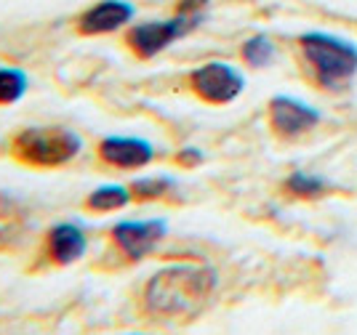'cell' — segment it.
I'll return each instance as SVG.
<instances>
[{
	"label": "cell",
	"instance_id": "13",
	"mask_svg": "<svg viewBox=\"0 0 357 335\" xmlns=\"http://www.w3.org/2000/svg\"><path fill=\"white\" fill-rule=\"evenodd\" d=\"M131 197L136 203H152V200H163L174 192V181L168 176H149V178H136L131 181Z\"/></svg>",
	"mask_w": 357,
	"mask_h": 335
},
{
	"label": "cell",
	"instance_id": "12",
	"mask_svg": "<svg viewBox=\"0 0 357 335\" xmlns=\"http://www.w3.org/2000/svg\"><path fill=\"white\" fill-rule=\"evenodd\" d=\"M131 189L128 187H118V184H107L99 187L96 192H91L89 197L83 200V210L93 213V216H102V213H115L120 208L131 203Z\"/></svg>",
	"mask_w": 357,
	"mask_h": 335
},
{
	"label": "cell",
	"instance_id": "6",
	"mask_svg": "<svg viewBox=\"0 0 357 335\" xmlns=\"http://www.w3.org/2000/svg\"><path fill=\"white\" fill-rule=\"evenodd\" d=\"M165 221L149 219V221H123L109 229V240L112 245L123 256L126 263H136L147 258L155 250V245L165 237Z\"/></svg>",
	"mask_w": 357,
	"mask_h": 335
},
{
	"label": "cell",
	"instance_id": "3",
	"mask_svg": "<svg viewBox=\"0 0 357 335\" xmlns=\"http://www.w3.org/2000/svg\"><path fill=\"white\" fill-rule=\"evenodd\" d=\"M298 43L326 88L344 86L357 72V45L323 32H307L298 38Z\"/></svg>",
	"mask_w": 357,
	"mask_h": 335
},
{
	"label": "cell",
	"instance_id": "8",
	"mask_svg": "<svg viewBox=\"0 0 357 335\" xmlns=\"http://www.w3.org/2000/svg\"><path fill=\"white\" fill-rule=\"evenodd\" d=\"M96 155L99 160L109 165V168H118V171H139L152 162L155 157V149L144 139H128V136H107L96 146Z\"/></svg>",
	"mask_w": 357,
	"mask_h": 335
},
{
	"label": "cell",
	"instance_id": "9",
	"mask_svg": "<svg viewBox=\"0 0 357 335\" xmlns=\"http://www.w3.org/2000/svg\"><path fill=\"white\" fill-rule=\"evenodd\" d=\"M320 123V112L312 109L310 104L291 99V96H275L269 102V125L278 136H298V133L312 131Z\"/></svg>",
	"mask_w": 357,
	"mask_h": 335
},
{
	"label": "cell",
	"instance_id": "4",
	"mask_svg": "<svg viewBox=\"0 0 357 335\" xmlns=\"http://www.w3.org/2000/svg\"><path fill=\"white\" fill-rule=\"evenodd\" d=\"M190 88L197 99L208 104H229L235 102L243 88H245V77L229 67V64H222V61H211V64H203L190 72Z\"/></svg>",
	"mask_w": 357,
	"mask_h": 335
},
{
	"label": "cell",
	"instance_id": "16",
	"mask_svg": "<svg viewBox=\"0 0 357 335\" xmlns=\"http://www.w3.org/2000/svg\"><path fill=\"white\" fill-rule=\"evenodd\" d=\"M285 189L291 192V194H296V197H304V200H310V197H320V194L328 189V184L323 181V178H317V176L294 173V176H288V181H285Z\"/></svg>",
	"mask_w": 357,
	"mask_h": 335
},
{
	"label": "cell",
	"instance_id": "11",
	"mask_svg": "<svg viewBox=\"0 0 357 335\" xmlns=\"http://www.w3.org/2000/svg\"><path fill=\"white\" fill-rule=\"evenodd\" d=\"M24 232H27L24 208L8 197H0V253L19 248L24 240Z\"/></svg>",
	"mask_w": 357,
	"mask_h": 335
},
{
	"label": "cell",
	"instance_id": "10",
	"mask_svg": "<svg viewBox=\"0 0 357 335\" xmlns=\"http://www.w3.org/2000/svg\"><path fill=\"white\" fill-rule=\"evenodd\" d=\"M134 19V6L126 0H102L96 6L86 8L77 16L75 29L83 38H93V35H109L115 29L126 27Z\"/></svg>",
	"mask_w": 357,
	"mask_h": 335
},
{
	"label": "cell",
	"instance_id": "5",
	"mask_svg": "<svg viewBox=\"0 0 357 335\" xmlns=\"http://www.w3.org/2000/svg\"><path fill=\"white\" fill-rule=\"evenodd\" d=\"M197 24V16H176L168 22H147L126 32V45L136 59H155L190 27Z\"/></svg>",
	"mask_w": 357,
	"mask_h": 335
},
{
	"label": "cell",
	"instance_id": "14",
	"mask_svg": "<svg viewBox=\"0 0 357 335\" xmlns=\"http://www.w3.org/2000/svg\"><path fill=\"white\" fill-rule=\"evenodd\" d=\"M27 75L14 67H3L0 70V107H11L16 104L24 93H27Z\"/></svg>",
	"mask_w": 357,
	"mask_h": 335
},
{
	"label": "cell",
	"instance_id": "1",
	"mask_svg": "<svg viewBox=\"0 0 357 335\" xmlns=\"http://www.w3.org/2000/svg\"><path fill=\"white\" fill-rule=\"evenodd\" d=\"M216 272L206 263H176L152 274L144 285V309L155 322H192L216 290Z\"/></svg>",
	"mask_w": 357,
	"mask_h": 335
},
{
	"label": "cell",
	"instance_id": "2",
	"mask_svg": "<svg viewBox=\"0 0 357 335\" xmlns=\"http://www.w3.org/2000/svg\"><path fill=\"white\" fill-rule=\"evenodd\" d=\"M83 149L80 136L61 125H38L16 131L8 141V155L27 168H61L73 162Z\"/></svg>",
	"mask_w": 357,
	"mask_h": 335
},
{
	"label": "cell",
	"instance_id": "17",
	"mask_svg": "<svg viewBox=\"0 0 357 335\" xmlns=\"http://www.w3.org/2000/svg\"><path fill=\"white\" fill-rule=\"evenodd\" d=\"M211 0H178L176 16H197L203 8H208Z\"/></svg>",
	"mask_w": 357,
	"mask_h": 335
},
{
	"label": "cell",
	"instance_id": "7",
	"mask_svg": "<svg viewBox=\"0 0 357 335\" xmlns=\"http://www.w3.org/2000/svg\"><path fill=\"white\" fill-rule=\"evenodd\" d=\"M86 250H89L86 232L73 221H61L56 226H51L45 234L40 261L48 266H70V263L80 261L86 256Z\"/></svg>",
	"mask_w": 357,
	"mask_h": 335
},
{
	"label": "cell",
	"instance_id": "18",
	"mask_svg": "<svg viewBox=\"0 0 357 335\" xmlns=\"http://www.w3.org/2000/svg\"><path fill=\"white\" fill-rule=\"evenodd\" d=\"M176 162L181 168H195V165L203 162V152H200V149H192V146H190V149H181L176 155Z\"/></svg>",
	"mask_w": 357,
	"mask_h": 335
},
{
	"label": "cell",
	"instance_id": "15",
	"mask_svg": "<svg viewBox=\"0 0 357 335\" xmlns=\"http://www.w3.org/2000/svg\"><path fill=\"white\" fill-rule=\"evenodd\" d=\"M272 56H275V45L264 35H256V38L243 43V59H245L248 67H256V70L259 67H267L269 61H272Z\"/></svg>",
	"mask_w": 357,
	"mask_h": 335
}]
</instances>
